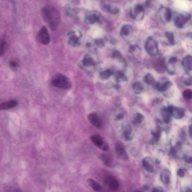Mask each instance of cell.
<instances>
[{"instance_id":"cell-18","label":"cell","mask_w":192,"mask_h":192,"mask_svg":"<svg viewBox=\"0 0 192 192\" xmlns=\"http://www.w3.org/2000/svg\"><path fill=\"white\" fill-rule=\"evenodd\" d=\"M172 86V83L171 81H167L165 83L160 85V84L158 83L156 85V88L160 91L162 92H165L168 90V89L170 88Z\"/></svg>"},{"instance_id":"cell-23","label":"cell","mask_w":192,"mask_h":192,"mask_svg":"<svg viewBox=\"0 0 192 192\" xmlns=\"http://www.w3.org/2000/svg\"><path fill=\"white\" fill-rule=\"evenodd\" d=\"M132 31V27L129 25L123 26L121 30V34L122 36L126 37L129 35Z\"/></svg>"},{"instance_id":"cell-39","label":"cell","mask_w":192,"mask_h":192,"mask_svg":"<svg viewBox=\"0 0 192 192\" xmlns=\"http://www.w3.org/2000/svg\"><path fill=\"white\" fill-rule=\"evenodd\" d=\"M189 1H192V0H189Z\"/></svg>"},{"instance_id":"cell-28","label":"cell","mask_w":192,"mask_h":192,"mask_svg":"<svg viewBox=\"0 0 192 192\" xmlns=\"http://www.w3.org/2000/svg\"><path fill=\"white\" fill-rule=\"evenodd\" d=\"M182 96L186 99H190L192 98V91L189 89H186L183 92Z\"/></svg>"},{"instance_id":"cell-26","label":"cell","mask_w":192,"mask_h":192,"mask_svg":"<svg viewBox=\"0 0 192 192\" xmlns=\"http://www.w3.org/2000/svg\"><path fill=\"white\" fill-rule=\"evenodd\" d=\"M183 82L186 86H191L192 85V76L186 75L183 77Z\"/></svg>"},{"instance_id":"cell-27","label":"cell","mask_w":192,"mask_h":192,"mask_svg":"<svg viewBox=\"0 0 192 192\" xmlns=\"http://www.w3.org/2000/svg\"><path fill=\"white\" fill-rule=\"evenodd\" d=\"M108 12L112 14H116L119 12V8L116 6L109 5L107 7Z\"/></svg>"},{"instance_id":"cell-31","label":"cell","mask_w":192,"mask_h":192,"mask_svg":"<svg viewBox=\"0 0 192 192\" xmlns=\"http://www.w3.org/2000/svg\"><path fill=\"white\" fill-rule=\"evenodd\" d=\"M9 66L12 70H16L18 66V62L15 60H12L9 63Z\"/></svg>"},{"instance_id":"cell-30","label":"cell","mask_w":192,"mask_h":192,"mask_svg":"<svg viewBox=\"0 0 192 192\" xmlns=\"http://www.w3.org/2000/svg\"><path fill=\"white\" fill-rule=\"evenodd\" d=\"M6 47V41L5 40H3L1 42V46H0V55L1 56H2L4 54Z\"/></svg>"},{"instance_id":"cell-9","label":"cell","mask_w":192,"mask_h":192,"mask_svg":"<svg viewBox=\"0 0 192 192\" xmlns=\"http://www.w3.org/2000/svg\"><path fill=\"white\" fill-rule=\"evenodd\" d=\"M134 133L131 127L128 125H124L122 127V136L126 141H130L134 137Z\"/></svg>"},{"instance_id":"cell-2","label":"cell","mask_w":192,"mask_h":192,"mask_svg":"<svg viewBox=\"0 0 192 192\" xmlns=\"http://www.w3.org/2000/svg\"><path fill=\"white\" fill-rule=\"evenodd\" d=\"M52 84L54 86L58 88L68 89L71 87V83L66 76L59 74L56 76L52 80Z\"/></svg>"},{"instance_id":"cell-7","label":"cell","mask_w":192,"mask_h":192,"mask_svg":"<svg viewBox=\"0 0 192 192\" xmlns=\"http://www.w3.org/2000/svg\"><path fill=\"white\" fill-rule=\"evenodd\" d=\"M38 38L40 42L44 45H47L50 42V37L47 28L44 26L40 30L38 33Z\"/></svg>"},{"instance_id":"cell-10","label":"cell","mask_w":192,"mask_h":192,"mask_svg":"<svg viewBox=\"0 0 192 192\" xmlns=\"http://www.w3.org/2000/svg\"><path fill=\"white\" fill-rule=\"evenodd\" d=\"M191 16L190 15H185L180 14L177 16L175 18L174 23L175 25L179 28H182L189 21Z\"/></svg>"},{"instance_id":"cell-12","label":"cell","mask_w":192,"mask_h":192,"mask_svg":"<svg viewBox=\"0 0 192 192\" xmlns=\"http://www.w3.org/2000/svg\"><path fill=\"white\" fill-rule=\"evenodd\" d=\"M171 116L177 119H180L184 116V111L182 108L170 106L168 107Z\"/></svg>"},{"instance_id":"cell-3","label":"cell","mask_w":192,"mask_h":192,"mask_svg":"<svg viewBox=\"0 0 192 192\" xmlns=\"http://www.w3.org/2000/svg\"><path fill=\"white\" fill-rule=\"evenodd\" d=\"M90 139L94 144L103 151H107L109 150V146L103 140L101 137L97 135H91Z\"/></svg>"},{"instance_id":"cell-16","label":"cell","mask_w":192,"mask_h":192,"mask_svg":"<svg viewBox=\"0 0 192 192\" xmlns=\"http://www.w3.org/2000/svg\"><path fill=\"white\" fill-rule=\"evenodd\" d=\"M182 65L186 70H192V56L188 55L185 57L182 60Z\"/></svg>"},{"instance_id":"cell-22","label":"cell","mask_w":192,"mask_h":192,"mask_svg":"<svg viewBox=\"0 0 192 192\" xmlns=\"http://www.w3.org/2000/svg\"><path fill=\"white\" fill-rule=\"evenodd\" d=\"M86 22L88 24H93L99 21V18L96 14H90L86 16Z\"/></svg>"},{"instance_id":"cell-32","label":"cell","mask_w":192,"mask_h":192,"mask_svg":"<svg viewBox=\"0 0 192 192\" xmlns=\"http://www.w3.org/2000/svg\"><path fill=\"white\" fill-rule=\"evenodd\" d=\"M146 81L147 83L150 85H152L155 82L154 78L150 74H148V75L146 77Z\"/></svg>"},{"instance_id":"cell-33","label":"cell","mask_w":192,"mask_h":192,"mask_svg":"<svg viewBox=\"0 0 192 192\" xmlns=\"http://www.w3.org/2000/svg\"><path fill=\"white\" fill-rule=\"evenodd\" d=\"M155 0H147L145 5L148 8H152L153 6V3Z\"/></svg>"},{"instance_id":"cell-19","label":"cell","mask_w":192,"mask_h":192,"mask_svg":"<svg viewBox=\"0 0 192 192\" xmlns=\"http://www.w3.org/2000/svg\"><path fill=\"white\" fill-rule=\"evenodd\" d=\"M101 160L106 165L111 167L113 165L112 158L109 155L102 154L100 156Z\"/></svg>"},{"instance_id":"cell-20","label":"cell","mask_w":192,"mask_h":192,"mask_svg":"<svg viewBox=\"0 0 192 192\" xmlns=\"http://www.w3.org/2000/svg\"><path fill=\"white\" fill-rule=\"evenodd\" d=\"M170 171L165 170L161 174V179L162 182L165 184H168L170 182Z\"/></svg>"},{"instance_id":"cell-35","label":"cell","mask_w":192,"mask_h":192,"mask_svg":"<svg viewBox=\"0 0 192 192\" xmlns=\"http://www.w3.org/2000/svg\"><path fill=\"white\" fill-rule=\"evenodd\" d=\"M178 176L180 177H183L184 176L185 173L183 170L181 169L178 171Z\"/></svg>"},{"instance_id":"cell-36","label":"cell","mask_w":192,"mask_h":192,"mask_svg":"<svg viewBox=\"0 0 192 192\" xmlns=\"http://www.w3.org/2000/svg\"><path fill=\"white\" fill-rule=\"evenodd\" d=\"M154 192L163 191V189L160 187H157L154 188L153 190Z\"/></svg>"},{"instance_id":"cell-14","label":"cell","mask_w":192,"mask_h":192,"mask_svg":"<svg viewBox=\"0 0 192 192\" xmlns=\"http://www.w3.org/2000/svg\"><path fill=\"white\" fill-rule=\"evenodd\" d=\"M142 165L145 169L150 172H152L154 170V164L152 158L147 156L142 160Z\"/></svg>"},{"instance_id":"cell-4","label":"cell","mask_w":192,"mask_h":192,"mask_svg":"<svg viewBox=\"0 0 192 192\" xmlns=\"http://www.w3.org/2000/svg\"><path fill=\"white\" fill-rule=\"evenodd\" d=\"M130 16L135 20L142 19L144 16V8L141 5H136L130 12Z\"/></svg>"},{"instance_id":"cell-15","label":"cell","mask_w":192,"mask_h":192,"mask_svg":"<svg viewBox=\"0 0 192 192\" xmlns=\"http://www.w3.org/2000/svg\"><path fill=\"white\" fill-rule=\"evenodd\" d=\"M18 102L15 100H12L8 101L3 102L0 105V110L1 111H5L16 107L17 106Z\"/></svg>"},{"instance_id":"cell-1","label":"cell","mask_w":192,"mask_h":192,"mask_svg":"<svg viewBox=\"0 0 192 192\" xmlns=\"http://www.w3.org/2000/svg\"><path fill=\"white\" fill-rule=\"evenodd\" d=\"M42 15L44 21L49 25L52 31H55L61 21V15L55 7L48 5L42 10Z\"/></svg>"},{"instance_id":"cell-8","label":"cell","mask_w":192,"mask_h":192,"mask_svg":"<svg viewBox=\"0 0 192 192\" xmlns=\"http://www.w3.org/2000/svg\"><path fill=\"white\" fill-rule=\"evenodd\" d=\"M87 118L89 122L95 128L98 129H101L102 126V122L97 114L95 113L89 114Z\"/></svg>"},{"instance_id":"cell-6","label":"cell","mask_w":192,"mask_h":192,"mask_svg":"<svg viewBox=\"0 0 192 192\" xmlns=\"http://www.w3.org/2000/svg\"><path fill=\"white\" fill-rule=\"evenodd\" d=\"M105 183L107 187L112 191H117L120 186L118 179L113 176H107L105 180Z\"/></svg>"},{"instance_id":"cell-24","label":"cell","mask_w":192,"mask_h":192,"mask_svg":"<svg viewBox=\"0 0 192 192\" xmlns=\"http://www.w3.org/2000/svg\"><path fill=\"white\" fill-rule=\"evenodd\" d=\"M162 115H163L164 121L166 123H168L170 122L171 115L168 107H165L162 109Z\"/></svg>"},{"instance_id":"cell-29","label":"cell","mask_w":192,"mask_h":192,"mask_svg":"<svg viewBox=\"0 0 192 192\" xmlns=\"http://www.w3.org/2000/svg\"><path fill=\"white\" fill-rule=\"evenodd\" d=\"M70 42L72 44L76 45L79 42L78 37L74 33H71L70 36Z\"/></svg>"},{"instance_id":"cell-40","label":"cell","mask_w":192,"mask_h":192,"mask_svg":"<svg viewBox=\"0 0 192 192\" xmlns=\"http://www.w3.org/2000/svg\"></svg>"},{"instance_id":"cell-11","label":"cell","mask_w":192,"mask_h":192,"mask_svg":"<svg viewBox=\"0 0 192 192\" xmlns=\"http://www.w3.org/2000/svg\"><path fill=\"white\" fill-rule=\"evenodd\" d=\"M115 150L117 155L122 159H128V156L126 150L124 145L121 143H117L115 146Z\"/></svg>"},{"instance_id":"cell-37","label":"cell","mask_w":192,"mask_h":192,"mask_svg":"<svg viewBox=\"0 0 192 192\" xmlns=\"http://www.w3.org/2000/svg\"><path fill=\"white\" fill-rule=\"evenodd\" d=\"M123 116L122 114H119L117 115L116 117V119L117 120H120L123 118Z\"/></svg>"},{"instance_id":"cell-25","label":"cell","mask_w":192,"mask_h":192,"mask_svg":"<svg viewBox=\"0 0 192 192\" xmlns=\"http://www.w3.org/2000/svg\"><path fill=\"white\" fill-rule=\"evenodd\" d=\"M165 35L169 43L171 45H174L175 44V39L173 33L170 32H166Z\"/></svg>"},{"instance_id":"cell-13","label":"cell","mask_w":192,"mask_h":192,"mask_svg":"<svg viewBox=\"0 0 192 192\" xmlns=\"http://www.w3.org/2000/svg\"><path fill=\"white\" fill-rule=\"evenodd\" d=\"M160 14L162 20L165 22L170 21L172 18L171 11L170 9L168 8H161L160 9Z\"/></svg>"},{"instance_id":"cell-38","label":"cell","mask_w":192,"mask_h":192,"mask_svg":"<svg viewBox=\"0 0 192 192\" xmlns=\"http://www.w3.org/2000/svg\"><path fill=\"white\" fill-rule=\"evenodd\" d=\"M189 131L190 135L192 137V125L190 126Z\"/></svg>"},{"instance_id":"cell-21","label":"cell","mask_w":192,"mask_h":192,"mask_svg":"<svg viewBox=\"0 0 192 192\" xmlns=\"http://www.w3.org/2000/svg\"><path fill=\"white\" fill-rule=\"evenodd\" d=\"M145 117L140 113H137L134 116L133 120V124L139 126L144 122Z\"/></svg>"},{"instance_id":"cell-5","label":"cell","mask_w":192,"mask_h":192,"mask_svg":"<svg viewBox=\"0 0 192 192\" xmlns=\"http://www.w3.org/2000/svg\"><path fill=\"white\" fill-rule=\"evenodd\" d=\"M146 47L147 52L150 55L154 56L158 54V44L154 39L150 38L148 39L146 42Z\"/></svg>"},{"instance_id":"cell-34","label":"cell","mask_w":192,"mask_h":192,"mask_svg":"<svg viewBox=\"0 0 192 192\" xmlns=\"http://www.w3.org/2000/svg\"><path fill=\"white\" fill-rule=\"evenodd\" d=\"M178 59L175 57H173L170 58L169 60V63L170 65H173L175 64L178 62Z\"/></svg>"},{"instance_id":"cell-17","label":"cell","mask_w":192,"mask_h":192,"mask_svg":"<svg viewBox=\"0 0 192 192\" xmlns=\"http://www.w3.org/2000/svg\"><path fill=\"white\" fill-rule=\"evenodd\" d=\"M87 181L89 185L92 188V189L94 191L100 192L102 191V188L101 186V185L98 182L94 180V179L89 178L87 180Z\"/></svg>"}]
</instances>
